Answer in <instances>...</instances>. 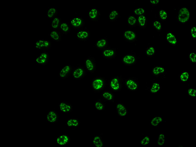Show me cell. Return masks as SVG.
<instances>
[{"label":"cell","mask_w":196,"mask_h":147,"mask_svg":"<svg viewBox=\"0 0 196 147\" xmlns=\"http://www.w3.org/2000/svg\"><path fill=\"white\" fill-rule=\"evenodd\" d=\"M58 109L62 113L67 114L72 112L73 106L69 102L64 100L58 103Z\"/></svg>","instance_id":"obj_16"},{"label":"cell","mask_w":196,"mask_h":147,"mask_svg":"<svg viewBox=\"0 0 196 147\" xmlns=\"http://www.w3.org/2000/svg\"><path fill=\"white\" fill-rule=\"evenodd\" d=\"M59 116L55 109L50 110L46 115V120L47 122L54 123L58 122Z\"/></svg>","instance_id":"obj_21"},{"label":"cell","mask_w":196,"mask_h":147,"mask_svg":"<svg viewBox=\"0 0 196 147\" xmlns=\"http://www.w3.org/2000/svg\"><path fill=\"white\" fill-rule=\"evenodd\" d=\"M191 78L190 73L188 71L184 70L179 75V78L182 83H186Z\"/></svg>","instance_id":"obj_35"},{"label":"cell","mask_w":196,"mask_h":147,"mask_svg":"<svg viewBox=\"0 0 196 147\" xmlns=\"http://www.w3.org/2000/svg\"><path fill=\"white\" fill-rule=\"evenodd\" d=\"M84 67L87 72L91 74L95 72L96 69V62L95 57L90 56L84 60Z\"/></svg>","instance_id":"obj_6"},{"label":"cell","mask_w":196,"mask_h":147,"mask_svg":"<svg viewBox=\"0 0 196 147\" xmlns=\"http://www.w3.org/2000/svg\"><path fill=\"white\" fill-rule=\"evenodd\" d=\"M159 1L158 0H150V4L152 6H155L158 5Z\"/></svg>","instance_id":"obj_46"},{"label":"cell","mask_w":196,"mask_h":147,"mask_svg":"<svg viewBox=\"0 0 196 147\" xmlns=\"http://www.w3.org/2000/svg\"><path fill=\"white\" fill-rule=\"evenodd\" d=\"M156 48L153 46H148L146 48L145 54L148 57H152L155 54Z\"/></svg>","instance_id":"obj_38"},{"label":"cell","mask_w":196,"mask_h":147,"mask_svg":"<svg viewBox=\"0 0 196 147\" xmlns=\"http://www.w3.org/2000/svg\"><path fill=\"white\" fill-rule=\"evenodd\" d=\"M74 66L70 64L64 65L60 69L58 73V77L61 79H65L71 75Z\"/></svg>","instance_id":"obj_9"},{"label":"cell","mask_w":196,"mask_h":147,"mask_svg":"<svg viewBox=\"0 0 196 147\" xmlns=\"http://www.w3.org/2000/svg\"><path fill=\"white\" fill-rule=\"evenodd\" d=\"M71 29V27L69 23L62 21L58 30L62 35H67L70 33Z\"/></svg>","instance_id":"obj_26"},{"label":"cell","mask_w":196,"mask_h":147,"mask_svg":"<svg viewBox=\"0 0 196 147\" xmlns=\"http://www.w3.org/2000/svg\"><path fill=\"white\" fill-rule=\"evenodd\" d=\"M152 27L158 32L161 31L162 29L161 22L158 20H155L152 21Z\"/></svg>","instance_id":"obj_41"},{"label":"cell","mask_w":196,"mask_h":147,"mask_svg":"<svg viewBox=\"0 0 196 147\" xmlns=\"http://www.w3.org/2000/svg\"><path fill=\"white\" fill-rule=\"evenodd\" d=\"M77 38L81 41H86L90 39V35L89 31L87 29H81L76 34Z\"/></svg>","instance_id":"obj_20"},{"label":"cell","mask_w":196,"mask_h":147,"mask_svg":"<svg viewBox=\"0 0 196 147\" xmlns=\"http://www.w3.org/2000/svg\"><path fill=\"white\" fill-rule=\"evenodd\" d=\"M123 38L125 41L130 43L136 41L137 39V35L133 30L131 29H125L123 34Z\"/></svg>","instance_id":"obj_14"},{"label":"cell","mask_w":196,"mask_h":147,"mask_svg":"<svg viewBox=\"0 0 196 147\" xmlns=\"http://www.w3.org/2000/svg\"><path fill=\"white\" fill-rule=\"evenodd\" d=\"M62 35L58 30H53L49 34V36L50 38L57 42L61 40Z\"/></svg>","instance_id":"obj_30"},{"label":"cell","mask_w":196,"mask_h":147,"mask_svg":"<svg viewBox=\"0 0 196 147\" xmlns=\"http://www.w3.org/2000/svg\"><path fill=\"white\" fill-rule=\"evenodd\" d=\"M80 124V121L77 118H69L65 122V125L68 127L72 128L73 130H75L79 127Z\"/></svg>","instance_id":"obj_24"},{"label":"cell","mask_w":196,"mask_h":147,"mask_svg":"<svg viewBox=\"0 0 196 147\" xmlns=\"http://www.w3.org/2000/svg\"><path fill=\"white\" fill-rule=\"evenodd\" d=\"M100 98L105 102L113 103L114 101L115 95L111 90L103 91L101 92Z\"/></svg>","instance_id":"obj_22"},{"label":"cell","mask_w":196,"mask_h":147,"mask_svg":"<svg viewBox=\"0 0 196 147\" xmlns=\"http://www.w3.org/2000/svg\"><path fill=\"white\" fill-rule=\"evenodd\" d=\"M51 42L49 40L44 39H40L34 43L33 47L38 51H46L51 48Z\"/></svg>","instance_id":"obj_7"},{"label":"cell","mask_w":196,"mask_h":147,"mask_svg":"<svg viewBox=\"0 0 196 147\" xmlns=\"http://www.w3.org/2000/svg\"><path fill=\"white\" fill-rule=\"evenodd\" d=\"M140 83L136 77H128L124 79V85L130 91H137L139 87Z\"/></svg>","instance_id":"obj_4"},{"label":"cell","mask_w":196,"mask_h":147,"mask_svg":"<svg viewBox=\"0 0 196 147\" xmlns=\"http://www.w3.org/2000/svg\"><path fill=\"white\" fill-rule=\"evenodd\" d=\"M69 23L71 28L75 29L80 30L82 29L84 26L85 21L81 17H74L70 20Z\"/></svg>","instance_id":"obj_13"},{"label":"cell","mask_w":196,"mask_h":147,"mask_svg":"<svg viewBox=\"0 0 196 147\" xmlns=\"http://www.w3.org/2000/svg\"><path fill=\"white\" fill-rule=\"evenodd\" d=\"M190 34L191 38L194 40L196 38V27L192 26L190 29Z\"/></svg>","instance_id":"obj_45"},{"label":"cell","mask_w":196,"mask_h":147,"mask_svg":"<svg viewBox=\"0 0 196 147\" xmlns=\"http://www.w3.org/2000/svg\"><path fill=\"white\" fill-rule=\"evenodd\" d=\"M87 75V71L84 66L78 64L74 67L71 76L72 78L76 80H80L84 78Z\"/></svg>","instance_id":"obj_5"},{"label":"cell","mask_w":196,"mask_h":147,"mask_svg":"<svg viewBox=\"0 0 196 147\" xmlns=\"http://www.w3.org/2000/svg\"><path fill=\"white\" fill-rule=\"evenodd\" d=\"M124 79L121 75H117L111 77L108 81V88L113 92L121 91L124 85Z\"/></svg>","instance_id":"obj_1"},{"label":"cell","mask_w":196,"mask_h":147,"mask_svg":"<svg viewBox=\"0 0 196 147\" xmlns=\"http://www.w3.org/2000/svg\"><path fill=\"white\" fill-rule=\"evenodd\" d=\"M159 16L160 19L162 21L166 20L168 17L167 12L163 9H161L159 10Z\"/></svg>","instance_id":"obj_42"},{"label":"cell","mask_w":196,"mask_h":147,"mask_svg":"<svg viewBox=\"0 0 196 147\" xmlns=\"http://www.w3.org/2000/svg\"><path fill=\"white\" fill-rule=\"evenodd\" d=\"M49 55L46 51H43L35 58L34 62L38 65L45 66L47 65L49 62Z\"/></svg>","instance_id":"obj_10"},{"label":"cell","mask_w":196,"mask_h":147,"mask_svg":"<svg viewBox=\"0 0 196 147\" xmlns=\"http://www.w3.org/2000/svg\"><path fill=\"white\" fill-rule=\"evenodd\" d=\"M150 136L148 135H146L141 140L140 144L142 146H146L150 143Z\"/></svg>","instance_id":"obj_39"},{"label":"cell","mask_w":196,"mask_h":147,"mask_svg":"<svg viewBox=\"0 0 196 147\" xmlns=\"http://www.w3.org/2000/svg\"><path fill=\"white\" fill-rule=\"evenodd\" d=\"M120 17L121 15L119 11L115 9L111 10L108 15L109 19L111 22L116 21Z\"/></svg>","instance_id":"obj_33"},{"label":"cell","mask_w":196,"mask_h":147,"mask_svg":"<svg viewBox=\"0 0 196 147\" xmlns=\"http://www.w3.org/2000/svg\"><path fill=\"white\" fill-rule=\"evenodd\" d=\"M87 16L92 21H98L100 20L101 13L99 10L96 7L90 9L87 13Z\"/></svg>","instance_id":"obj_19"},{"label":"cell","mask_w":196,"mask_h":147,"mask_svg":"<svg viewBox=\"0 0 196 147\" xmlns=\"http://www.w3.org/2000/svg\"><path fill=\"white\" fill-rule=\"evenodd\" d=\"M188 96L191 98H195L196 96V90L194 88L189 87L187 90Z\"/></svg>","instance_id":"obj_43"},{"label":"cell","mask_w":196,"mask_h":147,"mask_svg":"<svg viewBox=\"0 0 196 147\" xmlns=\"http://www.w3.org/2000/svg\"><path fill=\"white\" fill-rule=\"evenodd\" d=\"M177 17L179 23L184 24L187 23L189 21L190 17L189 10L186 7L180 8L179 10Z\"/></svg>","instance_id":"obj_8"},{"label":"cell","mask_w":196,"mask_h":147,"mask_svg":"<svg viewBox=\"0 0 196 147\" xmlns=\"http://www.w3.org/2000/svg\"><path fill=\"white\" fill-rule=\"evenodd\" d=\"M196 53L194 51H191L188 54V59L192 63H196Z\"/></svg>","instance_id":"obj_44"},{"label":"cell","mask_w":196,"mask_h":147,"mask_svg":"<svg viewBox=\"0 0 196 147\" xmlns=\"http://www.w3.org/2000/svg\"><path fill=\"white\" fill-rule=\"evenodd\" d=\"M166 136L164 133H160L157 138V145L158 146H163L166 141Z\"/></svg>","instance_id":"obj_37"},{"label":"cell","mask_w":196,"mask_h":147,"mask_svg":"<svg viewBox=\"0 0 196 147\" xmlns=\"http://www.w3.org/2000/svg\"><path fill=\"white\" fill-rule=\"evenodd\" d=\"M70 141V136L66 134L59 135L55 138V143L58 146H65L69 144Z\"/></svg>","instance_id":"obj_15"},{"label":"cell","mask_w":196,"mask_h":147,"mask_svg":"<svg viewBox=\"0 0 196 147\" xmlns=\"http://www.w3.org/2000/svg\"><path fill=\"white\" fill-rule=\"evenodd\" d=\"M115 109L117 114L120 117H125L128 115V109L125 105L122 103L119 102L116 104Z\"/></svg>","instance_id":"obj_17"},{"label":"cell","mask_w":196,"mask_h":147,"mask_svg":"<svg viewBox=\"0 0 196 147\" xmlns=\"http://www.w3.org/2000/svg\"><path fill=\"white\" fill-rule=\"evenodd\" d=\"M58 14V10L56 8L49 7L46 11V16L48 19L51 20L57 17Z\"/></svg>","instance_id":"obj_34"},{"label":"cell","mask_w":196,"mask_h":147,"mask_svg":"<svg viewBox=\"0 0 196 147\" xmlns=\"http://www.w3.org/2000/svg\"><path fill=\"white\" fill-rule=\"evenodd\" d=\"M139 58L136 53L133 51L125 54L122 57V63L126 66H131L135 65Z\"/></svg>","instance_id":"obj_3"},{"label":"cell","mask_w":196,"mask_h":147,"mask_svg":"<svg viewBox=\"0 0 196 147\" xmlns=\"http://www.w3.org/2000/svg\"><path fill=\"white\" fill-rule=\"evenodd\" d=\"M137 25L141 29H144L147 26V18L146 15H143L138 17Z\"/></svg>","instance_id":"obj_28"},{"label":"cell","mask_w":196,"mask_h":147,"mask_svg":"<svg viewBox=\"0 0 196 147\" xmlns=\"http://www.w3.org/2000/svg\"><path fill=\"white\" fill-rule=\"evenodd\" d=\"M117 54L116 49L112 48L110 46L102 50L101 52L102 57L106 60L115 59L116 57Z\"/></svg>","instance_id":"obj_12"},{"label":"cell","mask_w":196,"mask_h":147,"mask_svg":"<svg viewBox=\"0 0 196 147\" xmlns=\"http://www.w3.org/2000/svg\"><path fill=\"white\" fill-rule=\"evenodd\" d=\"M162 89L160 83L156 81H152L150 86L147 87V90L151 93L156 94L159 93Z\"/></svg>","instance_id":"obj_23"},{"label":"cell","mask_w":196,"mask_h":147,"mask_svg":"<svg viewBox=\"0 0 196 147\" xmlns=\"http://www.w3.org/2000/svg\"><path fill=\"white\" fill-rule=\"evenodd\" d=\"M102 134L94 135L92 139V143L96 147H103L104 145V142Z\"/></svg>","instance_id":"obj_27"},{"label":"cell","mask_w":196,"mask_h":147,"mask_svg":"<svg viewBox=\"0 0 196 147\" xmlns=\"http://www.w3.org/2000/svg\"><path fill=\"white\" fill-rule=\"evenodd\" d=\"M109 46V40L106 37H103L98 39L94 44V47L99 50L102 51Z\"/></svg>","instance_id":"obj_18"},{"label":"cell","mask_w":196,"mask_h":147,"mask_svg":"<svg viewBox=\"0 0 196 147\" xmlns=\"http://www.w3.org/2000/svg\"><path fill=\"white\" fill-rule=\"evenodd\" d=\"M94 106L97 111H103L106 108V103L105 101L100 98L94 101Z\"/></svg>","instance_id":"obj_31"},{"label":"cell","mask_w":196,"mask_h":147,"mask_svg":"<svg viewBox=\"0 0 196 147\" xmlns=\"http://www.w3.org/2000/svg\"><path fill=\"white\" fill-rule=\"evenodd\" d=\"M151 73L153 77L165 78L167 74L166 68L161 65L155 66L152 68Z\"/></svg>","instance_id":"obj_11"},{"label":"cell","mask_w":196,"mask_h":147,"mask_svg":"<svg viewBox=\"0 0 196 147\" xmlns=\"http://www.w3.org/2000/svg\"><path fill=\"white\" fill-rule=\"evenodd\" d=\"M126 21L128 26L131 28L135 27L138 26L137 18L134 15H128Z\"/></svg>","instance_id":"obj_32"},{"label":"cell","mask_w":196,"mask_h":147,"mask_svg":"<svg viewBox=\"0 0 196 147\" xmlns=\"http://www.w3.org/2000/svg\"><path fill=\"white\" fill-rule=\"evenodd\" d=\"M61 18L56 17L51 20V26L53 30H58L61 22Z\"/></svg>","instance_id":"obj_36"},{"label":"cell","mask_w":196,"mask_h":147,"mask_svg":"<svg viewBox=\"0 0 196 147\" xmlns=\"http://www.w3.org/2000/svg\"><path fill=\"white\" fill-rule=\"evenodd\" d=\"M106 86V80L104 77L97 76L94 77L91 80V87L94 93L101 92Z\"/></svg>","instance_id":"obj_2"},{"label":"cell","mask_w":196,"mask_h":147,"mask_svg":"<svg viewBox=\"0 0 196 147\" xmlns=\"http://www.w3.org/2000/svg\"><path fill=\"white\" fill-rule=\"evenodd\" d=\"M134 15L139 16L143 15H145L146 12L145 9L142 7H137L133 10Z\"/></svg>","instance_id":"obj_40"},{"label":"cell","mask_w":196,"mask_h":147,"mask_svg":"<svg viewBox=\"0 0 196 147\" xmlns=\"http://www.w3.org/2000/svg\"><path fill=\"white\" fill-rule=\"evenodd\" d=\"M166 39L167 42L171 45L175 46L177 44L178 40L176 36L171 32H169L166 33Z\"/></svg>","instance_id":"obj_25"},{"label":"cell","mask_w":196,"mask_h":147,"mask_svg":"<svg viewBox=\"0 0 196 147\" xmlns=\"http://www.w3.org/2000/svg\"><path fill=\"white\" fill-rule=\"evenodd\" d=\"M163 117L160 115H156L154 116L150 120V125L152 127H157L164 121Z\"/></svg>","instance_id":"obj_29"}]
</instances>
